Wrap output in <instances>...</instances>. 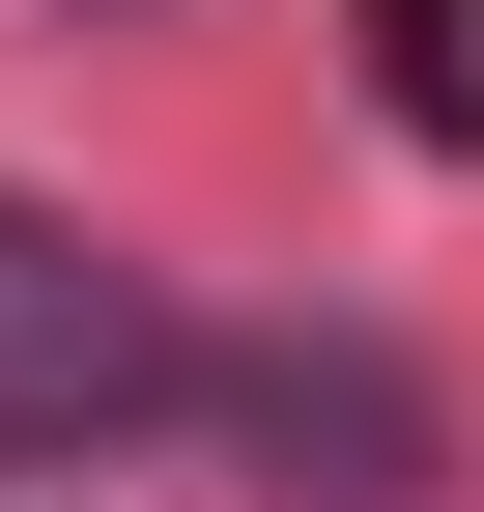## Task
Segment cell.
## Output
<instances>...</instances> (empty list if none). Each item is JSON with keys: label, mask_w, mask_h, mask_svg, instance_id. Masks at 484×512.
I'll list each match as a JSON object with an SVG mask.
<instances>
[{"label": "cell", "mask_w": 484, "mask_h": 512, "mask_svg": "<svg viewBox=\"0 0 484 512\" xmlns=\"http://www.w3.org/2000/svg\"><path fill=\"white\" fill-rule=\"evenodd\" d=\"M257 427H285V456H342V512H399V456H428V399H399L371 342H285V370H257Z\"/></svg>", "instance_id": "obj_2"}, {"label": "cell", "mask_w": 484, "mask_h": 512, "mask_svg": "<svg viewBox=\"0 0 484 512\" xmlns=\"http://www.w3.org/2000/svg\"><path fill=\"white\" fill-rule=\"evenodd\" d=\"M171 399H200V313L114 228L0 200V456H114V427H171Z\"/></svg>", "instance_id": "obj_1"}, {"label": "cell", "mask_w": 484, "mask_h": 512, "mask_svg": "<svg viewBox=\"0 0 484 512\" xmlns=\"http://www.w3.org/2000/svg\"><path fill=\"white\" fill-rule=\"evenodd\" d=\"M399 29V114H428V143H484V0H371Z\"/></svg>", "instance_id": "obj_3"}]
</instances>
